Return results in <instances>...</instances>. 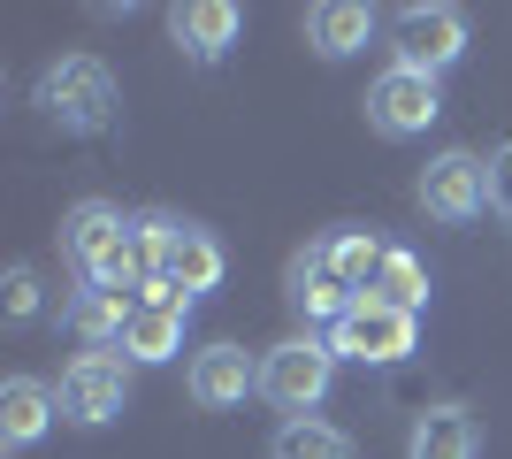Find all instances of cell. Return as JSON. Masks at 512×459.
Segmentation results:
<instances>
[{
  "instance_id": "obj_10",
  "label": "cell",
  "mask_w": 512,
  "mask_h": 459,
  "mask_svg": "<svg viewBox=\"0 0 512 459\" xmlns=\"http://www.w3.org/2000/svg\"><path fill=\"white\" fill-rule=\"evenodd\" d=\"M222 276H230L222 238H214V230H199V222H176V230H169V253H161V284L184 291V299H207Z\"/></svg>"
},
{
  "instance_id": "obj_8",
  "label": "cell",
  "mask_w": 512,
  "mask_h": 459,
  "mask_svg": "<svg viewBox=\"0 0 512 459\" xmlns=\"http://www.w3.org/2000/svg\"><path fill=\"white\" fill-rule=\"evenodd\" d=\"M184 322H192V299L169 284H146L138 306H130V329H123V360L130 368H161L184 352Z\"/></svg>"
},
{
  "instance_id": "obj_16",
  "label": "cell",
  "mask_w": 512,
  "mask_h": 459,
  "mask_svg": "<svg viewBox=\"0 0 512 459\" xmlns=\"http://www.w3.org/2000/svg\"><path fill=\"white\" fill-rule=\"evenodd\" d=\"M474 452H482V429H474L467 406H428V414H413L406 459H474Z\"/></svg>"
},
{
  "instance_id": "obj_20",
  "label": "cell",
  "mask_w": 512,
  "mask_h": 459,
  "mask_svg": "<svg viewBox=\"0 0 512 459\" xmlns=\"http://www.w3.org/2000/svg\"><path fill=\"white\" fill-rule=\"evenodd\" d=\"M490 199H497V215H505V230H512V138L490 153Z\"/></svg>"
},
{
  "instance_id": "obj_13",
  "label": "cell",
  "mask_w": 512,
  "mask_h": 459,
  "mask_svg": "<svg viewBox=\"0 0 512 459\" xmlns=\"http://www.w3.org/2000/svg\"><path fill=\"white\" fill-rule=\"evenodd\" d=\"M54 414H62V391H54V383H39V375H8V383H0V444H8V452H31V444L54 429Z\"/></svg>"
},
{
  "instance_id": "obj_1",
  "label": "cell",
  "mask_w": 512,
  "mask_h": 459,
  "mask_svg": "<svg viewBox=\"0 0 512 459\" xmlns=\"http://www.w3.org/2000/svg\"><path fill=\"white\" fill-rule=\"evenodd\" d=\"M115 108H123V92H115V69H107L100 54H62V62L39 69V115L54 131L100 138L107 123H115Z\"/></svg>"
},
{
  "instance_id": "obj_3",
  "label": "cell",
  "mask_w": 512,
  "mask_h": 459,
  "mask_svg": "<svg viewBox=\"0 0 512 459\" xmlns=\"http://www.w3.org/2000/svg\"><path fill=\"white\" fill-rule=\"evenodd\" d=\"M459 54H467V8H451V0H413V8L390 16V62L398 69L444 77Z\"/></svg>"
},
{
  "instance_id": "obj_19",
  "label": "cell",
  "mask_w": 512,
  "mask_h": 459,
  "mask_svg": "<svg viewBox=\"0 0 512 459\" xmlns=\"http://www.w3.org/2000/svg\"><path fill=\"white\" fill-rule=\"evenodd\" d=\"M0 314H8V322H31V314H39V276H31V268H8V276H0Z\"/></svg>"
},
{
  "instance_id": "obj_7",
  "label": "cell",
  "mask_w": 512,
  "mask_h": 459,
  "mask_svg": "<svg viewBox=\"0 0 512 459\" xmlns=\"http://www.w3.org/2000/svg\"><path fill=\"white\" fill-rule=\"evenodd\" d=\"M130 406V360L115 352H77L62 368V414L77 429H107V421Z\"/></svg>"
},
{
  "instance_id": "obj_12",
  "label": "cell",
  "mask_w": 512,
  "mask_h": 459,
  "mask_svg": "<svg viewBox=\"0 0 512 459\" xmlns=\"http://www.w3.org/2000/svg\"><path fill=\"white\" fill-rule=\"evenodd\" d=\"M283 299H291V314H299L306 337H314V329H337L344 314H352V299H360V291H344L337 276H329V261L306 245L299 261H291V276H283Z\"/></svg>"
},
{
  "instance_id": "obj_6",
  "label": "cell",
  "mask_w": 512,
  "mask_h": 459,
  "mask_svg": "<svg viewBox=\"0 0 512 459\" xmlns=\"http://www.w3.org/2000/svg\"><path fill=\"white\" fill-rule=\"evenodd\" d=\"M436 115H444V77H421V69L390 62L383 77L367 85V131L375 138H421Z\"/></svg>"
},
{
  "instance_id": "obj_17",
  "label": "cell",
  "mask_w": 512,
  "mask_h": 459,
  "mask_svg": "<svg viewBox=\"0 0 512 459\" xmlns=\"http://www.w3.org/2000/svg\"><path fill=\"white\" fill-rule=\"evenodd\" d=\"M268 459H352V437H344L337 421L306 414V421H283L276 437H268Z\"/></svg>"
},
{
  "instance_id": "obj_2",
  "label": "cell",
  "mask_w": 512,
  "mask_h": 459,
  "mask_svg": "<svg viewBox=\"0 0 512 459\" xmlns=\"http://www.w3.org/2000/svg\"><path fill=\"white\" fill-rule=\"evenodd\" d=\"M329 383H337V352H329V337H283V345L260 352V398L276 406V414L306 421L329 398Z\"/></svg>"
},
{
  "instance_id": "obj_14",
  "label": "cell",
  "mask_w": 512,
  "mask_h": 459,
  "mask_svg": "<svg viewBox=\"0 0 512 459\" xmlns=\"http://www.w3.org/2000/svg\"><path fill=\"white\" fill-rule=\"evenodd\" d=\"M375 8H367V0H314V8H306V46H314L321 62H352V54H360L367 39H375Z\"/></svg>"
},
{
  "instance_id": "obj_11",
  "label": "cell",
  "mask_w": 512,
  "mask_h": 459,
  "mask_svg": "<svg viewBox=\"0 0 512 459\" xmlns=\"http://www.w3.org/2000/svg\"><path fill=\"white\" fill-rule=\"evenodd\" d=\"M237 31H245V8H230V0H184V8H169V39L184 46V62H199V69L222 62L237 46Z\"/></svg>"
},
{
  "instance_id": "obj_9",
  "label": "cell",
  "mask_w": 512,
  "mask_h": 459,
  "mask_svg": "<svg viewBox=\"0 0 512 459\" xmlns=\"http://www.w3.org/2000/svg\"><path fill=\"white\" fill-rule=\"evenodd\" d=\"M184 391H192V406H207V414H230V406H245V398L260 391V360L245 345H199L192 368H184Z\"/></svg>"
},
{
  "instance_id": "obj_4",
  "label": "cell",
  "mask_w": 512,
  "mask_h": 459,
  "mask_svg": "<svg viewBox=\"0 0 512 459\" xmlns=\"http://www.w3.org/2000/svg\"><path fill=\"white\" fill-rule=\"evenodd\" d=\"M413 345H421V314L383 299H352V314L329 329V352L360 360V368H398V360H413Z\"/></svg>"
},
{
  "instance_id": "obj_15",
  "label": "cell",
  "mask_w": 512,
  "mask_h": 459,
  "mask_svg": "<svg viewBox=\"0 0 512 459\" xmlns=\"http://www.w3.org/2000/svg\"><path fill=\"white\" fill-rule=\"evenodd\" d=\"M314 253L329 261V276H337L344 291H375V276H383V261H390V245L375 238V230H329V238H314Z\"/></svg>"
},
{
  "instance_id": "obj_18",
  "label": "cell",
  "mask_w": 512,
  "mask_h": 459,
  "mask_svg": "<svg viewBox=\"0 0 512 459\" xmlns=\"http://www.w3.org/2000/svg\"><path fill=\"white\" fill-rule=\"evenodd\" d=\"M367 299L421 314V306H428V261H421V253H406V245H390V261H383V276H375V291H367Z\"/></svg>"
},
{
  "instance_id": "obj_5",
  "label": "cell",
  "mask_w": 512,
  "mask_h": 459,
  "mask_svg": "<svg viewBox=\"0 0 512 459\" xmlns=\"http://www.w3.org/2000/svg\"><path fill=\"white\" fill-rule=\"evenodd\" d=\"M413 199H421V215H436V222H474V215H490V207H497V199H490V161H482V153H467V146L436 153V161L413 176Z\"/></svg>"
}]
</instances>
